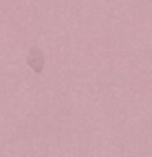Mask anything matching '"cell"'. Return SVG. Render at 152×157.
<instances>
[{
  "mask_svg": "<svg viewBox=\"0 0 152 157\" xmlns=\"http://www.w3.org/2000/svg\"><path fill=\"white\" fill-rule=\"evenodd\" d=\"M27 64L30 66V69H34L36 73H41L44 68V54L39 48H30L27 52Z\"/></svg>",
  "mask_w": 152,
  "mask_h": 157,
  "instance_id": "6da1fadb",
  "label": "cell"
}]
</instances>
